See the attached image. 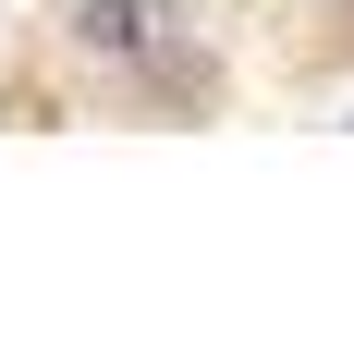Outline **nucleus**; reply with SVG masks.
Here are the masks:
<instances>
[{
    "label": "nucleus",
    "mask_w": 354,
    "mask_h": 354,
    "mask_svg": "<svg viewBox=\"0 0 354 354\" xmlns=\"http://www.w3.org/2000/svg\"><path fill=\"white\" fill-rule=\"evenodd\" d=\"M62 25H73V49L135 62V49H147V0H62Z\"/></svg>",
    "instance_id": "obj_1"
}]
</instances>
